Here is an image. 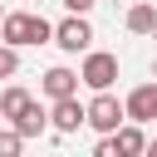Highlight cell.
Segmentation results:
<instances>
[{
	"label": "cell",
	"mask_w": 157,
	"mask_h": 157,
	"mask_svg": "<svg viewBox=\"0 0 157 157\" xmlns=\"http://www.w3.org/2000/svg\"><path fill=\"white\" fill-rule=\"evenodd\" d=\"M78 83L93 88V93H108V88L118 83V54H108V49H88L83 64H78Z\"/></svg>",
	"instance_id": "1"
},
{
	"label": "cell",
	"mask_w": 157,
	"mask_h": 157,
	"mask_svg": "<svg viewBox=\"0 0 157 157\" xmlns=\"http://www.w3.org/2000/svg\"><path fill=\"white\" fill-rule=\"evenodd\" d=\"M83 123H88L98 137H113V132L128 123V118H123V103L113 98V88H108V93H93V98L83 103Z\"/></svg>",
	"instance_id": "2"
},
{
	"label": "cell",
	"mask_w": 157,
	"mask_h": 157,
	"mask_svg": "<svg viewBox=\"0 0 157 157\" xmlns=\"http://www.w3.org/2000/svg\"><path fill=\"white\" fill-rule=\"evenodd\" d=\"M49 44H59L64 54H88V44H93L88 15H64V20L54 25V39H49Z\"/></svg>",
	"instance_id": "3"
},
{
	"label": "cell",
	"mask_w": 157,
	"mask_h": 157,
	"mask_svg": "<svg viewBox=\"0 0 157 157\" xmlns=\"http://www.w3.org/2000/svg\"><path fill=\"white\" fill-rule=\"evenodd\" d=\"M123 118L128 123H157V83H137L123 98Z\"/></svg>",
	"instance_id": "4"
},
{
	"label": "cell",
	"mask_w": 157,
	"mask_h": 157,
	"mask_svg": "<svg viewBox=\"0 0 157 157\" xmlns=\"http://www.w3.org/2000/svg\"><path fill=\"white\" fill-rule=\"evenodd\" d=\"M39 88H44V98H49V103H59V98H78V74H74V69H64V64H54V69L39 78Z\"/></svg>",
	"instance_id": "5"
},
{
	"label": "cell",
	"mask_w": 157,
	"mask_h": 157,
	"mask_svg": "<svg viewBox=\"0 0 157 157\" xmlns=\"http://www.w3.org/2000/svg\"><path fill=\"white\" fill-rule=\"evenodd\" d=\"M49 128H54V132H78V128H83V103H78V98L49 103Z\"/></svg>",
	"instance_id": "6"
},
{
	"label": "cell",
	"mask_w": 157,
	"mask_h": 157,
	"mask_svg": "<svg viewBox=\"0 0 157 157\" xmlns=\"http://www.w3.org/2000/svg\"><path fill=\"white\" fill-rule=\"evenodd\" d=\"M0 44H10V49H25V44H29V10H5V20H0Z\"/></svg>",
	"instance_id": "7"
},
{
	"label": "cell",
	"mask_w": 157,
	"mask_h": 157,
	"mask_svg": "<svg viewBox=\"0 0 157 157\" xmlns=\"http://www.w3.org/2000/svg\"><path fill=\"white\" fill-rule=\"evenodd\" d=\"M10 128H15V132H20L25 142H29V137H39V132L49 128V113H44V108H39V98H34V103H29V108H25L20 118H10Z\"/></svg>",
	"instance_id": "8"
},
{
	"label": "cell",
	"mask_w": 157,
	"mask_h": 157,
	"mask_svg": "<svg viewBox=\"0 0 157 157\" xmlns=\"http://www.w3.org/2000/svg\"><path fill=\"white\" fill-rule=\"evenodd\" d=\"M113 147H118V157H142V147H147L142 123H123V128L113 132Z\"/></svg>",
	"instance_id": "9"
},
{
	"label": "cell",
	"mask_w": 157,
	"mask_h": 157,
	"mask_svg": "<svg viewBox=\"0 0 157 157\" xmlns=\"http://www.w3.org/2000/svg\"><path fill=\"white\" fill-rule=\"evenodd\" d=\"M29 103H34V93H29V88H20V83L0 88V118H20Z\"/></svg>",
	"instance_id": "10"
},
{
	"label": "cell",
	"mask_w": 157,
	"mask_h": 157,
	"mask_svg": "<svg viewBox=\"0 0 157 157\" xmlns=\"http://www.w3.org/2000/svg\"><path fill=\"white\" fill-rule=\"evenodd\" d=\"M123 25H128L132 34H152V25H157V10H152L147 0H137V5H132V10L123 15Z\"/></svg>",
	"instance_id": "11"
},
{
	"label": "cell",
	"mask_w": 157,
	"mask_h": 157,
	"mask_svg": "<svg viewBox=\"0 0 157 157\" xmlns=\"http://www.w3.org/2000/svg\"><path fill=\"white\" fill-rule=\"evenodd\" d=\"M0 157H25V137L15 128H0Z\"/></svg>",
	"instance_id": "12"
},
{
	"label": "cell",
	"mask_w": 157,
	"mask_h": 157,
	"mask_svg": "<svg viewBox=\"0 0 157 157\" xmlns=\"http://www.w3.org/2000/svg\"><path fill=\"white\" fill-rule=\"evenodd\" d=\"M49 39H54V25L44 15H29V44H49Z\"/></svg>",
	"instance_id": "13"
},
{
	"label": "cell",
	"mask_w": 157,
	"mask_h": 157,
	"mask_svg": "<svg viewBox=\"0 0 157 157\" xmlns=\"http://www.w3.org/2000/svg\"><path fill=\"white\" fill-rule=\"evenodd\" d=\"M15 74H20V49L0 44V78H15Z\"/></svg>",
	"instance_id": "14"
},
{
	"label": "cell",
	"mask_w": 157,
	"mask_h": 157,
	"mask_svg": "<svg viewBox=\"0 0 157 157\" xmlns=\"http://www.w3.org/2000/svg\"><path fill=\"white\" fill-rule=\"evenodd\" d=\"M59 5H64V10H69V15H88V10H93V5H98V0H59Z\"/></svg>",
	"instance_id": "15"
},
{
	"label": "cell",
	"mask_w": 157,
	"mask_h": 157,
	"mask_svg": "<svg viewBox=\"0 0 157 157\" xmlns=\"http://www.w3.org/2000/svg\"><path fill=\"white\" fill-rule=\"evenodd\" d=\"M93 157H118V147H113V137H98V147H93Z\"/></svg>",
	"instance_id": "16"
},
{
	"label": "cell",
	"mask_w": 157,
	"mask_h": 157,
	"mask_svg": "<svg viewBox=\"0 0 157 157\" xmlns=\"http://www.w3.org/2000/svg\"><path fill=\"white\" fill-rule=\"evenodd\" d=\"M142 157H157V137H147V147H142Z\"/></svg>",
	"instance_id": "17"
},
{
	"label": "cell",
	"mask_w": 157,
	"mask_h": 157,
	"mask_svg": "<svg viewBox=\"0 0 157 157\" xmlns=\"http://www.w3.org/2000/svg\"><path fill=\"white\" fill-rule=\"evenodd\" d=\"M152 83H157V64H152Z\"/></svg>",
	"instance_id": "18"
},
{
	"label": "cell",
	"mask_w": 157,
	"mask_h": 157,
	"mask_svg": "<svg viewBox=\"0 0 157 157\" xmlns=\"http://www.w3.org/2000/svg\"><path fill=\"white\" fill-rule=\"evenodd\" d=\"M0 20H5V5H0Z\"/></svg>",
	"instance_id": "19"
},
{
	"label": "cell",
	"mask_w": 157,
	"mask_h": 157,
	"mask_svg": "<svg viewBox=\"0 0 157 157\" xmlns=\"http://www.w3.org/2000/svg\"><path fill=\"white\" fill-rule=\"evenodd\" d=\"M152 39H157V25H152Z\"/></svg>",
	"instance_id": "20"
}]
</instances>
